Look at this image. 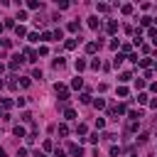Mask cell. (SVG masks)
I'll return each instance as SVG.
<instances>
[{
  "label": "cell",
  "mask_w": 157,
  "mask_h": 157,
  "mask_svg": "<svg viewBox=\"0 0 157 157\" xmlns=\"http://www.w3.org/2000/svg\"><path fill=\"white\" fill-rule=\"evenodd\" d=\"M42 147H44V152H49L54 145H52V140H44V145H42Z\"/></svg>",
  "instance_id": "f5cc1de1"
},
{
  "label": "cell",
  "mask_w": 157,
  "mask_h": 157,
  "mask_svg": "<svg viewBox=\"0 0 157 157\" xmlns=\"http://www.w3.org/2000/svg\"><path fill=\"white\" fill-rule=\"evenodd\" d=\"M103 125H105V118H96V128H98V130H101V128H103Z\"/></svg>",
  "instance_id": "816d5d0a"
},
{
  "label": "cell",
  "mask_w": 157,
  "mask_h": 157,
  "mask_svg": "<svg viewBox=\"0 0 157 157\" xmlns=\"http://www.w3.org/2000/svg\"><path fill=\"white\" fill-rule=\"evenodd\" d=\"M54 91H56V96L61 98V103H69V88H66L64 83H54Z\"/></svg>",
  "instance_id": "7a4b0ae2"
},
{
  "label": "cell",
  "mask_w": 157,
  "mask_h": 157,
  "mask_svg": "<svg viewBox=\"0 0 157 157\" xmlns=\"http://www.w3.org/2000/svg\"><path fill=\"white\" fill-rule=\"evenodd\" d=\"M86 25H88L91 29H98V27H101V20H98V17L93 15V17H88V22H86Z\"/></svg>",
  "instance_id": "9c48e42d"
},
{
  "label": "cell",
  "mask_w": 157,
  "mask_h": 157,
  "mask_svg": "<svg viewBox=\"0 0 157 157\" xmlns=\"http://www.w3.org/2000/svg\"><path fill=\"white\" fill-rule=\"evenodd\" d=\"M25 56H27V61H32V64H34V61L39 59V54H37V52H34L32 47H25Z\"/></svg>",
  "instance_id": "5b68a950"
},
{
  "label": "cell",
  "mask_w": 157,
  "mask_h": 157,
  "mask_svg": "<svg viewBox=\"0 0 157 157\" xmlns=\"http://www.w3.org/2000/svg\"><path fill=\"white\" fill-rule=\"evenodd\" d=\"M54 39V32H42V42H52Z\"/></svg>",
  "instance_id": "d6a6232c"
},
{
  "label": "cell",
  "mask_w": 157,
  "mask_h": 157,
  "mask_svg": "<svg viewBox=\"0 0 157 157\" xmlns=\"http://www.w3.org/2000/svg\"><path fill=\"white\" fill-rule=\"evenodd\" d=\"M44 22H47V20H44V17H39V15H37V17H34V25H37V27H44Z\"/></svg>",
  "instance_id": "f6af8a7d"
},
{
  "label": "cell",
  "mask_w": 157,
  "mask_h": 157,
  "mask_svg": "<svg viewBox=\"0 0 157 157\" xmlns=\"http://www.w3.org/2000/svg\"><path fill=\"white\" fill-rule=\"evenodd\" d=\"M17 81H20V86H22V88H27V86L32 83V78H27V76H22V78H17Z\"/></svg>",
  "instance_id": "e575fe53"
},
{
  "label": "cell",
  "mask_w": 157,
  "mask_h": 157,
  "mask_svg": "<svg viewBox=\"0 0 157 157\" xmlns=\"http://www.w3.org/2000/svg\"><path fill=\"white\" fill-rule=\"evenodd\" d=\"M118 81H120V83H128V81H132V74H130V71H123Z\"/></svg>",
  "instance_id": "d6986e66"
},
{
  "label": "cell",
  "mask_w": 157,
  "mask_h": 157,
  "mask_svg": "<svg viewBox=\"0 0 157 157\" xmlns=\"http://www.w3.org/2000/svg\"><path fill=\"white\" fill-rule=\"evenodd\" d=\"M101 137H103V140H115V135H113V132H103Z\"/></svg>",
  "instance_id": "11a10c76"
},
{
  "label": "cell",
  "mask_w": 157,
  "mask_h": 157,
  "mask_svg": "<svg viewBox=\"0 0 157 157\" xmlns=\"http://www.w3.org/2000/svg\"><path fill=\"white\" fill-rule=\"evenodd\" d=\"M155 132H157V128H155Z\"/></svg>",
  "instance_id": "03108f58"
},
{
  "label": "cell",
  "mask_w": 157,
  "mask_h": 157,
  "mask_svg": "<svg viewBox=\"0 0 157 157\" xmlns=\"http://www.w3.org/2000/svg\"><path fill=\"white\" fill-rule=\"evenodd\" d=\"M147 137H150L147 132H140V135H137V142H140V145H145V142H147Z\"/></svg>",
  "instance_id": "ee69618b"
},
{
  "label": "cell",
  "mask_w": 157,
  "mask_h": 157,
  "mask_svg": "<svg viewBox=\"0 0 157 157\" xmlns=\"http://www.w3.org/2000/svg\"><path fill=\"white\" fill-rule=\"evenodd\" d=\"M27 7H29V10H39L42 2H39V0H27Z\"/></svg>",
  "instance_id": "44dd1931"
},
{
  "label": "cell",
  "mask_w": 157,
  "mask_h": 157,
  "mask_svg": "<svg viewBox=\"0 0 157 157\" xmlns=\"http://www.w3.org/2000/svg\"><path fill=\"white\" fill-rule=\"evenodd\" d=\"M2 25H5V29H15V27H17V22H15V17H7V20L2 22Z\"/></svg>",
  "instance_id": "9a60e30c"
},
{
  "label": "cell",
  "mask_w": 157,
  "mask_h": 157,
  "mask_svg": "<svg viewBox=\"0 0 157 157\" xmlns=\"http://www.w3.org/2000/svg\"><path fill=\"white\" fill-rule=\"evenodd\" d=\"M81 86H83V78H78V76H76V78L71 81V88H76V91H78Z\"/></svg>",
  "instance_id": "f1b7e54d"
},
{
  "label": "cell",
  "mask_w": 157,
  "mask_h": 157,
  "mask_svg": "<svg viewBox=\"0 0 157 157\" xmlns=\"http://www.w3.org/2000/svg\"><path fill=\"white\" fill-rule=\"evenodd\" d=\"M2 108H5V110H10V108H12V101H10V98H5V101H2Z\"/></svg>",
  "instance_id": "681fc988"
},
{
  "label": "cell",
  "mask_w": 157,
  "mask_h": 157,
  "mask_svg": "<svg viewBox=\"0 0 157 157\" xmlns=\"http://www.w3.org/2000/svg\"><path fill=\"white\" fill-rule=\"evenodd\" d=\"M0 157H5V150H2V147H0Z\"/></svg>",
  "instance_id": "94428289"
},
{
  "label": "cell",
  "mask_w": 157,
  "mask_h": 157,
  "mask_svg": "<svg viewBox=\"0 0 157 157\" xmlns=\"http://www.w3.org/2000/svg\"><path fill=\"white\" fill-rule=\"evenodd\" d=\"M12 132H15L17 137H27V135H29V132H27V130H25L22 125H15V128H12Z\"/></svg>",
  "instance_id": "7c38bea8"
},
{
  "label": "cell",
  "mask_w": 157,
  "mask_h": 157,
  "mask_svg": "<svg viewBox=\"0 0 157 157\" xmlns=\"http://www.w3.org/2000/svg\"><path fill=\"white\" fill-rule=\"evenodd\" d=\"M66 150H69V155H74V157H81V155H83V147H81V145H76V142H69V147H66Z\"/></svg>",
  "instance_id": "277c9868"
},
{
  "label": "cell",
  "mask_w": 157,
  "mask_h": 157,
  "mask_svg": "<svg viewBox=\"0 0 157 157\" xmlns=\"http://www.w3.org/2000/svg\"><path fill=\"white\" fill-rule=\"evenodd\" d=\"M66 29H69V32H78V29H81V25H78L76 20H71V22L66 25Z\"/></svg>",
  "instance_id": "2e32d148"
},
{
  "label": "cell",
  "mask_w": 157,
  "mask_h": 157,
  "mask_svg": "<svg viewBox=\"0 0 157 157\" xmlns=\"http://www.w3.org/2000/svg\"><path fill=\"white\" fill-rule=\"evenodd\" d=\"M108 47H110V49H118V47H120V42H118V39H110V44H108Z\"/></svg>",
  "instance_id": "db71d44e"
},
{
  "label": "cell",
  "mask_w": 157,
  "mask_h": 157,
  "mask_svg": "<svg viewBox=\"0 0 157 157\" xmlns=\"http://www.w3.org/2000/svg\"><path fill=\"white\" fill-rule=\"evenodd\" d=\"M130 49H132V44H120V54H130Z\"/></svg>",
  "instance_id": "60d3db41"
},
{
  "label": "cell",
  "mask_w": 157,
  "mask_h": 157,
  "mask_svg": "<svg viewBox=\"0 0 157 157\" xmlns=\"http://www.w3.org/2000/svg\"><path fill=\"white\" fill-rule=\"evenodd\" d=\"M15 20H20V25H22V20H27V12L25 10H17V17Z\"/></svg>",
  "instance_id": "ab89813d"
},
{
  "label": "cell",
  "mask_w": 157,
  "mask_h": 157,
  "mask_svg": "<svg viewBox=\"0 0 157 157\" xmlns=\"http://www.w3.org/2000/svg\"><path fill=\"white\" fill-rule=\"evenodd\" d=\"M137 125H140V120H128V123H125V132H135Z\"/></svg>",
  "instance_id": "ba28073f"
},
{
  "label": "cell",
  "mask_w": 157,
  "mask_h": 157,
  "mask_svg": "<svg viewBox=\"0 0 157 157\" xmlns=\"http://www.w3.org/2000/svg\"><path fill=\"white\" fill-rule=\"evenodd\" d=\"M34 157H47V155H44V152H39V150H37V152H34Z\"/></svg>",
  "instance_id": "91938a15"
},
{
  "label": "cell",
  "mask_w": 157,
  "mask_h": 157,
  "mask_svg": "<svg viewBox=\"0 0 157 157\" xmlns=\"http://www.w3.org/2000/svg\"><path fill=\"white\" fill-rule=\"evenodd\" d=\"M132 10H135V7H132L130 2H125V5H120V12H123V15H132Z\"/></svg>",
  "instance_id": "4fadbf2b"
},
{
  "label": "cell",
  "mask_w": 157,
  "mask_h": 157,
  "mask_svg": "<svg viewBox=\"0 0 157 157\" xmlns=\"http://www.w3.org/2000/svg\"><path fill=\"white\" fill-rule=\"evenodd\" d=\"M2 29H5V25H2V22H0V34H2Z\"/></svg>",
  "instance_id": "6125c7cd"
},
{
  "label": "cell",
  "mask_w": 157,
  "mask_h": 157,
  "mask_svg": "<svg viewBox=\"0 0 157 157\" xmlns=\"http://www.w3.org/2000/svg\"><path fill=\"white\" fill-rule=\"evenodd\" d=\"M105 32H108V34H115V32H118V22H115V20H108V22H105Z\"/></svg>",
  "instance_id": "8992f818"
},
{
  "label": "cell",
  "mask_w": 157,
  "mask_h": 157,
  "mask_svg": "<svg viewBox=\"0 0 157 157\" xmlns=\"http://www.w3.org/2000/svg\"><path fill=\"white\" fill-rule=\"evenodd\" d=\"M54 157H66V152H61V150H54Z\"/></svg>",
  "instance_id": "680465c9"
},
{
  "label": "cell",
  "mask_w": 157,
  "mask_h": 157,
  "mask_svg": "<svg viewBox=\"0 0 157 157\" xmlns=\"http://www.w3.org/2000/svg\"><path fill=\"white\" fill-rule=\"evenodd\" d=\"M2 71H5V66H2V64H0V76H2Z\"/></svg>",
  "instance_id": "be15d7a7"
},
{
  "label": "cell",
  "mask_w": 157,
  "mask_h": 157,
  "mask_svg": "<svg viewBox=\"0 0 157 157\" xmlns=\"http://www.w3.org/2000/svg\"><path fill=\"white\" fill-rule=\"evenodd\" d=\"M15 34H17V39L27 37V27H25V25H17V27H15Z\"/></svg>",
  "instance_id": "30bf717a"
},
{
  "label": "cell",
  "mask_w": 157,
  "mask_h": 157,
  "mask_svg": "<svg viewBox=\"0 0 157 157\" xmlns=\"http://www.w3.org/2000/svg\"><path fill=\"white\" fill-rule=\"evenodd\" d=\"M120 155H123V147L113 145V147H110V157H120Z\"/></svg>",
  "instance_id": "83f0119b"
},
{
  "label": "cell",
  "mask_w": 157,
  "mask_h": 157,
  "mask_svg": "<svg viewBox=\"0 0 157 157\" xmlns=\"http://www.w3.org/2000/svg\"><path fill=\"white\" fill-rule=\"evenodd\" d=\"M88 66H91V69H101L103 64H101V59H91V61H88Z\"/></svg>",
  "instance_id": "836d02e7"
},
{
  "label": "cell",
  "mask_w": 157,
  "mask_h": 157,
  "mask_svg": "<svg viewBox=\"0 0 157 157\" xmlns=\"http://www.w3.org/2000/svg\"><path fill=\"white\" fill-rule=\"evenodd\" d=\"M0 120H2V123H7V120H10V113H7V110H2V113H0Z\"/></svg>",
  "instance_id": "f907efd6"
},
{
  "label": "cell",
  "mask_w": 157,
  "mask_h": 157,
  "mask_svg": "<svg viewBox=\"0 0 157 157\" xmlns=\"http://www.w3.org/2000/svg\"><path fill=\"white\" fill-rule=\"evenodd\" d=\"M150 108H155V110H157V98H150Z\"/></svg>",
  "instance_id": "6f0895ef"
},
{
  "label": "cell",
  "mask_w": 157,
  "mask_h": 157,
  "mask_svg": "<svg viewBox=\"0 0 157 157\" xmlns=\"http://www.w3.org/2000/svg\"><path fill=\"white\" fill-rule=\"evenodd\" d=\"M150 64H152V59H150V56H142V59L137 61V66H142V69H150Z\"/></svg>",
  "instance_id": "ac0fdd59"
},
{
  "label": "cell",
  "mask_w": 157,
  "mask_h": 157,
  "mask_svg": "<svg viewBox=\"0 0 157 157\" xmlns=\"http://www.w3.org/2000/svg\"><path fill=\"white\" fill-rule=\"evenodd\" d=\"M86 140H88V142H91V145H96V142H98V140H101V135H98V132H93V135H88V137H86Z\"/></svg>",
  "instance_id": "f35d334b"
},
{
  "label": "cell",
  "mask_w": 157,
  "mask_h": 157,
  "mask_svg": "<svg viewBox=\"0 0 157 157\" xmlns=\"http://www.w3.org/2000/svg\"><path fill=\"white\" fill-rule=\"evenodd\" d=\"M34 140H37V132H29V135L25 137V142H27V145H34Z\"/></svg>",
  "instance_id": "74e56055"
},
{
  "label": "cell",
  "mask_w": 157,
  "mask_h": 157,
  "mask_svg": "<svg viewBox=\"0 0 157 157\" xmlns=\"http://www.w3.org/2000/svg\"><path fill=\"white\" fill-rule=\"evenodd\" d=\"M147 34H150V39L155 42V39H157V27H150V32H147Z\"/></svg>",
  "instance_id": "c3c4849f"
},
{
  "label": "cell",
  "mask_w": 157,
  "mask_h": 157,
  "mask_svg": "<svg viewBox=\"0 0 157 157\" xmlns=\"http://www.w3.org/2000/svg\"><path fill=\"white\" fill-rule=\"evenodd\" d=\"M76 44H78V37H71L64 42V49H76Z\"/></svg>",
  "instance_id": "8fae6325"
},
{
  "label": "cell",
  "mask_w": 157,
  "mask_h": 157,
  "mask_svg": "<svg viewBox=\"0 0 157 157\" xmlns=\"http://www.w3.org/2000/svg\"><path fill=\"white\" fill-rule=\"evenodd\" d=\"M64 118H66V120H74V118H76V110H74V108H66V110H64Z\"/></svg>",
  "instance_id": "484cf974"
},
{
  "label": "cell",
  "mask_w": 157,
  "mask_h": 157,
  "mask_svg": "<svg viewBox=\"0 0 157 157\" xmlns=\"http://www.w3.org/2000/svg\"><path fill=\"white\" fill-rule=\"evenodd\" d=\"M64 64H66V61H64V56H56V59L52 61V66H54V69H61Z\"/></svg>",
  "instance_id": "7402d4cb"
},
{
  "label": "cell",
  "mask_w": 157,
  "mask_h": 157,
  "mask_svg": "<svg viewBox=\"0 0 157 157\" xmlns=\"http://www.w3.org/2000/svg\"><path fill=\"white\" fill-rule=\"evenodd\" d=\"M37 54H39V56H47V54H49V47H47V44H42V47H39V52H37Z\"/></svg>",
  "instance_id": "b9f144b4"
},
{
  "label": "cell",
  "mask_w": 157,
  "mask_h": 157,
  "mask_svg": "<svg viewBox=\"0 0 157 157\" xmlns=\"http://www.w3.org/2000/svg\"><path fill=\"white\" fill-rule=\"evenodd\" d=\"M152 22H155V20H152L150 15H145V17H140V25H142V27H152Z\"/></svg>",
  "instance_id": "5bb4252c"
},
{
  "label": "cell",
  "mask_w": 157,
  "mask_h": 157,
  "mask_svg": "<svg viewBox=\"0 0 157 157\" xmlns=\"http://www.w3.org/2000/svg\"><path fill=\"white\" fill-rule=\"evenodd\" d=\"M96 7H98V12H108V10H110V5H108V2H98Z\"/></svg>",
  "instance_id": "1f68e13d"
},
{
  "label": "cell",
  "mask_w": 157,
  "mask_h": 157,
  "mask_svg": "<svg viewBox=\"0 0 157 157\" xmlns=\"http://www.w3.org/2000/svg\"><path fill=\"white\" fill-rule=\"evenodd\" d=\"M130 157H137V155H130Z\"/></svg>",
  "instance_id": "e7e4bbea"
},
{
  "label": "cell",
  "mask_w": 157,
  "mask_h": 157,
  "mask_svg": "<svg viewBox=\"0 0 157 157\" xmlns=\"http://www.w3.org/2000/svg\"><path fill=\"white\" fill-rule=\"evenodd\" d=\"M93 108H98V110L105 108V101H103V98H93Z\"/></svg>",
  "instance_id": "4dcf8cb0"
},
{
  "label": "cell",
  "mask_w": 157,
  "mask_h": 157,
  "mask_svg": "<svg viewBox=\"0 0 157 157\" xmlns=\"http://www.w3.org/2000/svg\"><path fill=\"white\" fill-rule=\"evenodd\" d=\"M17 86H20V81H17L15 76H12V78L7 81V88H10V91H17Z\"/></svg>",
  "instance_id": "cb8c5ba5"
},
{
  "label": "cell",
  "mask_w": 157,
  "mask_h": 157,
  "mask_svg": "<svg viewBox=\"0 0 157 157\" xmlns=\"http://www.w3.org/2000/svg\"><path fill=\"white\" fill-rule=\"evenodd\" d=\"M78 101H81L83 105H88V103H93V98H91V93H81V96H78Z\"/></svg>",
  "instance_id": "ffe728a7"
},
{
  "label": "cell",
  "mask_w": 157,
  "mask_h": 157,
  "mask_svg": "<svg viewBox=\"0 0 157 157\" xmlns=\"http://www.w3.org/2000/svg\"><path fill=\"white\" fill-rule=\"evenodd\" d=\"M137 103H140V105L150 103V96H147V93H137Z\"/></svg>",
  "instance_id": "d4e9b609"
},
{
  "label": "cell",
  "mask_w": 157,
  "mask_h": 157,
  "mask_svg": "<svg viewBox=\"0 0 157 157\" xmlns=\"http://www.w3.org/2000/svg\"><path fill=\"white\" fill-rule=\"evenodd\" d=\"M22 120H25V123H32V113L25 110V113H22Z\"/></svg>",
  "instance_id": "7dc6e473"
},
{
  "label": "cell",
  "mask_w": 157,
  "mask_h": 157,
  "mask_svg": "<svg viewBox=\"0 0 157 157\" xmlns=\"http://www.w3.org/2000/svg\"><path fill=\"white\" fill-rule=\"evenodd\" d=\"M32 78H34V81H42V69H34V71H32Z\"/></svg>",
  "instance_id": "7bdbcfd3"
},
{
  "label": "cell",
  "mask_w": 157,
  "mask_h": 157,
  "mask_svg": "<svg viewBox=\"0 0 157 157\" xmlns=\"http://www.w3.org/2000/svg\"><path fill=\"white\" fill-rule=\"evenodd\" d=\"M123 113H128V105H125V103H118V105H110V108H108V115H110L113 120H118V115H123Z\"/></svg>",
  "instance_id": "6da1fadb"
},
{
  "label": "cell",
  "mask_w": 157,
  "mask_h": 157,
  "mask_svg": "<svg viewBox=\"0 0 157 157\" xmlns=\"http://www.w3.org/2000/svg\"><path fill=\"white\" fill-rule=\"evenodd\" d=\"M74 66H76V71H83V69H86L88 64H86L83 59H76V61H74Z\"/></svg>",
  "instance_id": "603a6c76"
},
{
  "label": "cell",
  "mask_w": 157,
  "mask_h": 157,
  "mask_svg": "<svg viewBox=\"0 0 157 157\" xmlns=\"http://www.w3.org/2000/svg\"><path fill=\"white\" fill-rule=\"evenodd\" d=\"M118 96H120V98H128V96H130V91H128L125 86H118Z\"/></svg>",
  "instance_id": "f546056e"
},
{
  "label": "cell",
  "mask_w": 157,
  "mask_h": 157,
  "mask_svg": "<svg viewBox=\"0 0 157 157\" xmlns=\"http://www.w3.org/2000/svg\"><path fill=\"white\" fill-rule=\"evenodd\" d=\"M128 118H130V120H140V118H142V110H130Z\"/></svg>",
  "instance_id": "4316f807"
},
{
  "label": "cell",
  "mask_w": 157,
  "mask_h": 157,
  "mask_svg": "<svg viewBox=\"0 0 157 157\" xmlns=\"http://www.w3.org/2000/svg\"><path fill=\"white\" fill-rule=\"evenodd\" d=\"M27 39H29V42H39V34H37V32H29Z\"/></svg>",
  "instance_id": "bcb514c9"
},
{
  "label": "cell",
  "mask_w": 157,
  "mask_h": 157,
  "mask_svg": "<svg viewBox=\"0 0 157 157\" xmlns=\"http://www.w3.org/2000/svg\"><path fill=\"white\" fill-rule=\"evenodd\" d=\"M76 132H78V135H86V132H88V128H86L83 123H78V125H76Z\"/></svg>",
  "instance_id": "8d00e7d4"
},
{
  "label": "cell",
  "mask_w": 157,
  "mask_h": 157,
  "mask_svg": "<svg viewBox=\"0 0 157 157\" xmlns=\"http://www.w3.org/2000/svg\"><path fill=\"white\" fill-rule=\"evenodd\" d=\"M59 135H61V137H66V135H69V125H64V123H61V125H59Z\"/></svg>",
  "instance_id": "d590c367"
},
{
  "label": "cell",
  "mask_w": 157,
  "mask_h": 157,
  "mask_svg": "<svg viewBox=\"0 0 157 157\" xmlns=\"http://www.w3.org/2000/svg\"><path fill=\"white\" fill-rule=\"evenodd\" d=\"M125 59H128V56H125V54H120V52H118V56H115V59H113V66H115V69H118V66H120V64H123V61H125Z\"/></svg>",
  "instance_id": "e0dca14e"
},
{
  "label": "cell",
  "mask_w": 157,
  "mask_h": 157,
  "mask_svg": "<svg viewBox=\"0 0 157 157\" xmlns=\"http://www.w3.org/2000/svg\"><path fill=\"white\" fill-rule=\"evenodd\" d=\"M98 49H101V42H88L86 44V54H96Z\"/></svg>",
  "instance_id": "52a82bcc"
},
{
  "label": "cell",
  "mask_w": 157,
  "mask_h": 157,
  "mask_svg": "<svg viewBox=\"0 0 157 157\" xmlns=\"http://www.w3.org/2000/svg\"><path fill=\"white\" fill-rule=\"evenodd\" d=\"M17 157H27V150H25V147H20V150H17Z\"/></svg>",
  "instance_id": "9f6ffc18"
},
{
  "label": "cell",
  "mask_w": 157,
  "mask_h": 157,
  "mask_svg": "<svg viewBox=\"0 0 157 157\" xmlns=\"http://www.w3.org/2000/svg\"><path fill=\"white\" fill-rule=\"evenodd\" d=\"M22 61H25V54H15V56L10 59V64H7V69H10V71H17V69L22 66Z\"/></svg>",
  "instance_id": "3957f363"
}]
</instances>
